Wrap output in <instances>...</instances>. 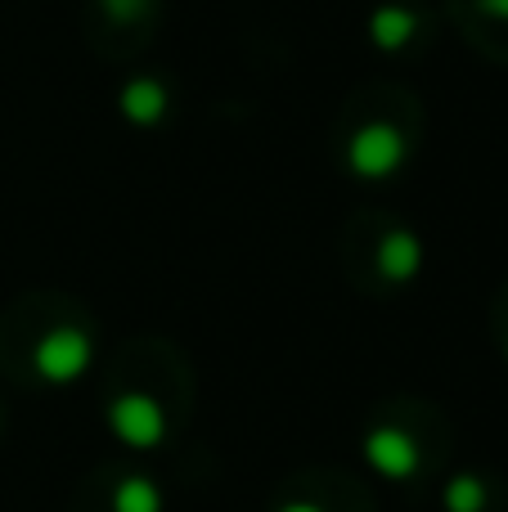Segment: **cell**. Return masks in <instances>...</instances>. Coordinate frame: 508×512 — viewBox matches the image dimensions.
I'll return each instance as SVG.
<instances>
[{"label": "cell", "instance_id": "12", "mask_svg": "<svg viewBox=\"0 0 508 512\" xmlns=\"http://www.w3.org/2000/svg\"><path fill=\"white\" fill-rule=\"evenodd\" d=\"M279 512H324V508H315V504H306V499H297V504H284Z\"/></svg>", "mask_w": 508, "mask_h": 512}, {"label": "cell", "instance_id": "11", "mask_svg": "<svg viewBox=\"0 0 508 512\" xmlns=\"http://www.w3.org/2000/svg\"><path fill=\"white\" fill-rule=\"evenodd\" d=\"M477 9L486 18H495V23H508V0H477Z\"/></svg>", "mask_w": 508, "mask_h": 512}, {"label": "cell", "instance_id": "8", "mask_svg": "<svg viewBox=\"0 0 508 512\" xmlns=\"http://www.w3.org/2000/svg\"><path fill=\"white\" fill-rule=\"evenodd\" d=\"M162 490H158V481H149V477H126L122 486L113 490V512H162Z\"/></svg>", "mask_w": 508, "mask_h": 512}, {"label": "cell", "instance_id": "1", "mask_svg": "<svg viewBox=\"0 0 508 512\" xmlns=\"http://www.w3.org/2000/svg\"><path fill=\"white\" fill-rule=\"evenodd\" d=\"M342 162H347V171L356 180H365V185H383V180H392L396 171L410 162V140H405V131L396 122L374 117V122H365V126L351 131Z\"/></svg>", "mask_w": 508, "mask_h": 512}, {"label": "cell", "instance_id": "2", "mask_svg": "<svg viewBox=\"0 0 508 512\" xmlns=\"http://www.w3.org/2000/svg\"><path fill=\"white\" fill-rule=\"evenodd\" d=\"M90 364H95V342H90L86 328H72V324L50 328L32 351V369L41 373V382H50V387H72V382H81L90 373Z\"/></svg>", "mask_w": 508, "mask_h": 512}, {"label": "cell", "instance_id": "4", "mask_svg": "<svg viewBox=\"0 0 508 512\" xmlns=\"http://www.w3.org/2000/svg\"><path fill=\"white\" fill-rule=\"evenodd\" d=\"M365 463L378 472V477H387V481H410V477H419V468H423V450H419V441H414L405 427H396V423H383V427H374V432L365 436Z\"/></svg>", "mask_w": 508, "mask_h": 512}, {"label": "cell", "instance_id": "9", "mask_svg": "<svg viewBox=\"0 0 508 512\" xmlns=\"http://www.w3.org/2000/svg\"><path fill=\"white\" fill-rule=\"evenodd\" d=\"M446 512H486V481L473 472L446 481Z\"/></svg>", "mask_w": 508, "mask_h": 512}, {"label": "cell", "instance_id": "6", "mask_svg": "<svg viewBox=\"0 0 508 512\" xmlns=\"http://www.w3.org/2000/svg\"><path fill=\"white\" fill-rule=\"evenodd\" d=\"M117 113L126 117L131 126H158L162 117L171 113V90L162 86L158 77H131L122 86V95H117Z\"/></svg>", "mask_w": 508, "mask_h": 512}, {"label": "cell", "instance_id": "7", "mask_svg": "<svg viewBox=\"0 0 508 512\" xmlns=\"http://www.w3.org/2000/svg\"><path fill=\"white\" fill-rule=\"evenodd\" d=\"M419 27H423V18L410 5H378L369 14V41H374V50L396 54L419 36Z\"/></svg>", "mask_w": 508, "mask_h": 512}, {"label": "cell", "instance_id": "5", "mask_svg": "<svg viewBox=\"0 0 508 512\" xmlns=\"http://www.w3.org/2000/svg\"><path fill=\"white\" fill-rule=\"evenodd\" d=\"M378 274H383L387 283H414L423 274V261H428V252H423V239L414 230H387L383 239H378Z\"/></svg>", "mask_w": 508, "mask_h": 512}, {"label": "cell", "instance_id": "3", "mask_svg": "<svg viewBox=\"0 0 508 512\" xmlns=\"http://www.w3.org/2000/svg\"><path fill=\"white\" fill-rule=\"evenodd\" d=\"M108 427H113L117 441L140 454L162 450V441H167V432H171L167 409H162V400L149 396V391H122V396H113V405H108Z\"/></svg>", "mask_w": 508, "mask_h": 512}, {"label": "cell", "instance_id": "10", "mask_svg": "<svg viewBox=\"0 0 508 512\" xmlns=\"http://www.w3.org/2000/svg\"><path fill=\"white\" fill-rule=\"evenodd\" d=\"M99 9H104L113 23H122V27H131V23H140L144 14L153 9V0H99Z\"/></svg>", "mask_w": 508, "mask_h": 512}]
</instances>
